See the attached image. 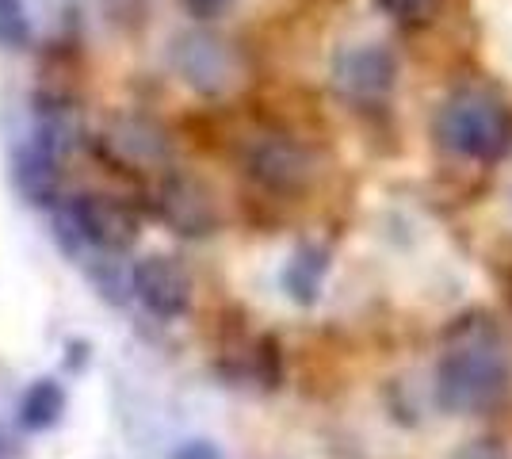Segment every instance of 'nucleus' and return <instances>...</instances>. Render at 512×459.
Here are the masks:
<instances>
[{
	"instance_id": "obj_16",
	"label": "nucleus",
	"mask_w": 512,
	"mask_h": 459,
	"mask_svg": "<svg viewBox=\"0 0 512 459\" xmlns=\"http://www.w3.org/2000/svg\"><path fill=\"white\" fill-rule=\"evenodd\" d=\"M180 8H184L195 23H214V20H222V16H230L237 8V0H180Z\"/></svg>"
},
{
	"instance_id": "obj_6",
	"label": "nucleus",
	"mask_w": 512,
	"mask_h": 459,
	"mask_svg": "<svg viewBox=\"0 0 512 459\" xmlns=\"http://www.w3.org/2000/svg\"><path fill=\"white\" fill-rule=\"evenodd\" d=\"M398 85V58L386 43L341 46L333 58V88L352 108H379Z\"/></svg>"
},
{
	"instance_id": "obj_15",
	"label": "nucleus",
	"mask_w": 512,
	"mask_h": 459,
	"mask_svg": "<svg viewBox=\"0 0 512 459\" xmlns=\"http://www.w3.org/2000/svg\"><path fill=\"white\" fill-rule=\"evenodd\" d=\"M375 8L398 27H425L436 20L440 0H375Z\"/></svg>"
},
{
	"instance_id": "obj_5",
	"label": "nucleus",
	"mask_w": 512,
	"mask_h": 459,
	"mask_svg": "<svg viewBox=\"0 0 512 459\" xmlns=\"http://www.w3.org/2000/svg\"><path fill=\"white\" fill-rule=\"evenodd\" d=\"M241 169L272 196H299L314 180V153L287 131H260L241 150Z\"/></svg>"
},
{
	"instance_id": "obj_14",
	"label": "nucleus",
	"mask_w": 512,
	"mask_h": 459,
	"mask_svg": "<svg viewBox=\"0 0 512 459\" xmlns=\"http://www.w3.org/2000/svg\"><path fill=\"white\" fill-rule=\"evenodd\" d=\"M31 16L23 0H0V50H23L31 46Z\"/></svg>"
},
{
	"instance_id": "obj_7",
	"label": "nucleus",
	"mask_w": 512,
	"mask_h": 459,
	"mask_svg": "<svg viewBox=\"0 0 512 459\" xmlns=\"http://www.w3.org/2000/svg\"><path fill=\"white\" fill-rule=\"evenodd\" d=\"M146 203H150L153 219L180 238H207L218 230V219H222L211 188L184 173H161Z\"/></svg>"
},
{
	"instance_id": "obj_12",
	"label": "nucleus",
	"mask_w": 512,
	"mask_h": 459,
	"mask_svg": "<svg viewBox=\"0 0 512 459\" xmlns=\"http://www.w3.org/2000/svg\"><path fill=\"white\" fill-rule=\"evenodd\" d=\"M65 402H69V394L58 379H35L20 398V425L27 433H46V429H54L65 414Z\"/></svg>"
},
{
	"instance_id": "obj_17",
	"label": "nucleus",
	"mask_w": 512,
	"mask_h": 459,
	"mask_svg": "<svg viewBox=\"0 0 512 459\" xmlns=\"http://www.w3.org/2000/svg\"><path fill=\"white\" fill-rule=\"evenodd\" d=\"M451 459H512L509 448L501 444V440L493 437H478V440H467L463 448H455Z\"/></svg>"
},
{
	"instance_id": "obj_3",
	"label": "nucleus",
	"mask_w": 512,
	"mask_h": 459,
	"mask_svg": "<svg viewBox=\"0 0 512 459\" xmlns=\"http://www.w3.org/2000/svg\"><path fill=\"white\" fill-rule=\"evenodd\" d=\"M58 238L65 241V253L96 249L104 257H123L138 241V215L134 207L104 192H77L58 207L54 215Z\"/></svg>"
},
{
	"instance_id": "obj_1",
	"label": "nucleus",
	"mask_w": 512,
	"mask_h": 459,
	"mask_svg": "<svg viewBox=\"0 0 512 459\" xmlns=\"http://www.w3.org/2000/svg\"><path fill=\"white\" fill-rule=\"evenodd\" d=\"M509 391V356L486 314L459 318L436 364V406L459 417L493 410Z\"/></svg>"
},
{
	"instance_id": "obj_10",
	"label": "nucleus",
	"mask_w": 512,
	"mask_h": 459,
	"mask_svg": "<svg viewBox=\"0 0 512 459\" xmlns=\"http://www.w3.org/2000/svg\"><path fill=\"white\" fill-rule=\"evenodd\" d=\"M62 157V146L39 131L23 142L16 150V161H12V176H16V188L23 192V199H31V203H54L58 199Z\"/></svg>"
},
{
	"instance_id": "obj_8",
	"label": "nucleus",
	"mask_w": 512,
	"mask_h": 459,
	"mask_svg": "<svg viewBox=\"0 0 512 459\" xmlns=\"http://www.w3.org/2000/svg\"><path fill=\"white\" fill-rule=\"evenodd\" d=\"M100 157L127 173H165L169 134L146 115H115L100 131Z\"/></svg>"
},
{
	"instance_id": "obj_11",
	"label": "nucleus",
	"mask_w": 512,
	"mask_h": 459,
	"mask_svg": "<svg viewBox=\"0 0 512 459\" xmlns=\"http://www.w3.org/2000/svg\"><path fill=\"white\" fill-rule=\"evenodd\" d=\"M325 276H329V249H321V245H299L291 253V261L283 264L279 284L287 291V299H295L299 306H314L321 299Z\"/></svg>"
},
{
	"instance_id": "obj_4",
	"label": "nucleus",
	"mask_w": 512,
	"mask_h": 459,
	"mask_svg": "<svg viewBox=\"0 0 512 459\" xmlns=\"http://www.w3.org/2000/svg\"><path fill=\"white\" fill-rule=\"evenodd\" d=\"M169 66L184 85L199 92V96H207V100L234 92L241 73H245L237 46L230 39L207 31V27H188V31H180L172 39Z\"/></svg>"
},
{
	"instance_id": "obj_13",
	"label": "nucleus",
	"mask_w": 512,
	"mask_h": 459,
	"mask_svg": "<svg viewBox=\"0 0 512 459\" xmlns=\"http://www.w3.org/2000/svg\"><path fill=\"white\" fill-rule=\"evenodd\" d=\"M241 379H249L256 387H264V391H272L279 387V379H283V368H279V345L276 337H256L253 345L245 349V360H241Z\"/></svg>"
},
{
	"instance_id": "obj_2",
	"label": "nucleus",
	"mask_w": 512,
	"mask_h": 459,
	"mask_svg": "<svg viewBox=\"0 0 512 459\" xmlns=\"http://www.w3.org/2000/svg\"><path fill=\"white\" fill-rule=\"evenodd\" d=\"M432 134L455 157L490 165L512 150V111L490 88L463 85L440 100Z\"/></svg>"
},
{
	"instance_id": "obj_18",
	"label": "nucleus",
	"mask_w": 512,
	"mask_h": 459,
	"mask_svg": "<svg viewBox=\"0 0 512 459\" xmlns=\"http://www.w3.org/2000/svg\"><path fill=\"white\" fill-rule=\"evenodd\" d=\"M172 459H222V452H218L214 440L195 437V440H184V444L172 452Z\"/></svg>"
},
{
	"instance_id": "obj_9",
	"label": "nucleus",
	"mask_w": 512,
	"mask_h": 459,
	"mask_svg": "<svg viewBox=\"0 0 512 459\" xmlns=\"http://www.w3.org/2000/svg\"><path fill=\"white\" fill-rule=\"evenodd\" d=\"M130 291L157 322H176L192 306V276L169 253H150L130 268Z\"/></svg>"
}]
</instances>
